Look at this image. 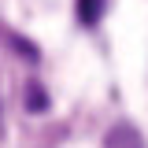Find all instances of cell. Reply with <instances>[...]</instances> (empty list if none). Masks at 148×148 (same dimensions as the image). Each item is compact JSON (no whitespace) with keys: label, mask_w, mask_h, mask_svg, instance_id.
Instances as JSON below:
<instances>
[{"label":"cell","mask_w":148,"mask_h":148,"mask_svg":"<svg viewBox=\"0 0 148 148\" xmlns=\"http://www.w3.org/2000/svg\"><path fill=\"white\" fill-rule=\"evenodd\" d=\"M108 148H145V145H141V137L130 126H119V130L108 133Z\"/></svg>","instance_id":"cell-1"},{"label":"cell","mask_w":148,"mask_h":148,"mask_svg":"<svg viewBox=\"0 0 148 148\" xmlns=\"http://www.w3.org/2000/svg\"><path fill=\"white\" fill-rule=\"evenodd\" d=\"M100 11H104V0H78V18L85 26H92L100 18Z\"/></svg>","instance_id":"cell-2"}]
</instances>
